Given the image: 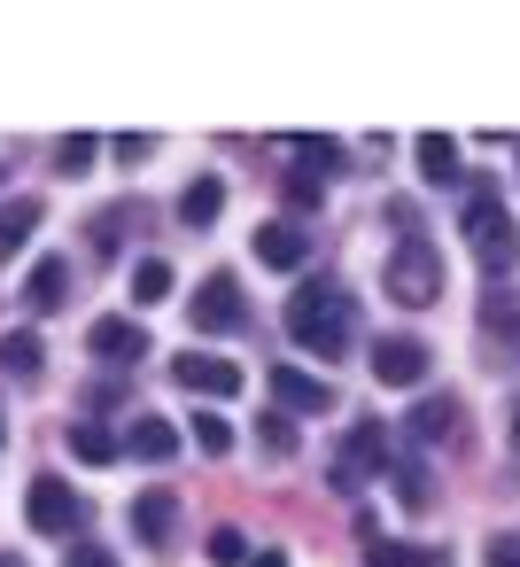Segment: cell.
<instances>
[{
  "instance_id": "1f68e13d",
  "label": "cell",
  "mask_w": 520,
  "mask_h": 567,
  "mask_svg": "<svg viewBox=\"0 0 520 567\" xmlns=\"http://www.w3.org/2000/svg\"><path fill=\"white\" fill-rule=\"evenodd\" d=\"M63 567H117V559H110L102 544H71V559H63Z\"/></svg>"
},
{
  "instance_id": "e0dca14e",
  "label": "cell",
  "mask_w": 520,
  "mask_h": 567,
  "mask_svg": "<svg viewBox=\"0 0 520 567\" xmlns=\"http://www.w3.org/2000/svg\"><path fill=\"white\" fill-rule=\"evenodd\" d=\"M40 365H48V342H40L32 327L0 334V373H17V381H40Z\"/></svg>"
},
{
  "instance_id": "4316f807",
  "label": "cell",
  "mask_w": 520,
  "mask_h": 567,
  "mask_svg": "<svg viewBox=\"0 0 520 567\" xmlns=\"http://www.w3.org/2000/svg\"><path fill=\"white\" fill-rule=\"evenodd\" d=\"M202 551H210L218 567H241V559H249V536H241V528H210V544H202Z\"/></svg>"
},
{
  "instance_id": "d6a6232c",
  "label": "cell",
  "mask_w": 520,
  "mask_h": 567,
  "mask_svg": "<svg viewBox=\"0 0 520 567\" xmlns=\"http://www.w3.org/2000/svg\"><path fill=\"white\" fill-rule=\"evenodd\" d=\"M148 148H156V141H148V133H125V141H117V164H141V156H148Z\"/></svg>"
},
{
  "instance_id": "f546056e",
  "label": "cell",
  "mask_w": 520,
  "mask_h": 567,
  "mask_svg": "<svg viewBox=\"0 0 520 567\" xmlns=\"http://www.w3.org/2000/svg\"><path fill=\"white\" fill-rule=\"evenodd\" d=\"M481 567H520V536H489V551H481Z\"/></svg>"
},
{
  "instance_id": "ffe728a7",
  "label": "cell",
  "mask_w": 520,
  "mask_h": 567,
  "mask_svg": "<svg viewBox=\"0 0 520 567\" xmlns=\"http://www.w3.org/2000/svg\"><path fill=\"white\" fill-rule=\"evenodd\" d=\"M450 427H458V404L450 396H419L412 404V443H443Z\"/></svg>"
},
{
  "instance_id": "8992f818",
  "label": "cell",
  "mask_w": 520,
  "mask_h": 567,
  "mask_svg": "<svg viewBox=\"0 0 520 567\" xmlns=\"http://www.w3.org/2000/svg\"><path fill=\"white\" fill-rule=\"evenodd\" d=\"M241 319H249L241 280H233V272H210V280L195 288V327H202V334H233Z\"/></svg>"
},
{
  "instance_id": "ac0fdd59",
  "label": "cell",
  "mask_w": 520,
  "mask_h": 567,
  "mask_svg": "<svg viewBox=\"0 0 520 567\" xmlns=\"http://www.w3.org/2000/svg\"><path fill=\"white\" fill-rule=\"evenodd\" d=\"M40 226V195H17V203H0V257H17Z\"/></svg>"
},
{
  "instance_id": "4dcf8cb0",
  "label": "cell",
  "mask_w": 520,
  "mask_h": 567,
  "mask_svg": "<svg viewBox=\"0 0 520 567\" xmlns=\"http://www.w3.org/2000/svg\"><path fill=\"white\" fill-rule=\"evenodd\" d=\"M264 443H272V451H295V427H288V412H272V420H264Z\"/></svg>"
},
{
  "instance_id": "2e32d148",
  "label": "cell",
  "mask_w": 520,
  "mask_h": 567,
  "mask_svg": "<svg viewBox=\"0 0 520 567\" xmlns=\"http://www.w3.org/2000/svg\"><path fill=\"white\" fill-rule=\"evenodd\" d=\"M365 567H450V551L443 544H388V536H373Z\"/></svg>"
},
{
  "instance_id": "52a82bcc",
  "label": "cell",
  "mask_w": 520,
  "mask_h": 567,
  "mask_svg": "<svg viewBox=\"0 0 520 567\" xmlns=\"http://www.w3.org/2000/svg\"><path fill=\"white\" fill-rule=\"evenodd\" d=\"M24 520H32L40 536H71V528H79V497H71V482L40 474V482L24 489Z\"/></svg>"
},
{
  "instance_id": "cb8c5ba5",
  "label": "cell",
  "mask_w": 520,
  "mask_h": 567,
  "mask_svg": "<svg viewBox=\"0 0 520 567\" xmlns=\"http://www.w3.org/2000/svg\"><path fill=\"white\" fill-rule=\"evenodd\" d=\"M280 195H288L295 210H319V203H326V172H319V164H295V172L280 179Z\"/></svg>"
},
{
  "instance_id": "603a6c76",
  "label": "cell",
  "mask_w": 520,
  "mask_h": 567,
  "mask_svg": "<svg viewBox=\"0 0 520 567\" xmlns=\"http://www.w3.org/2000/svg\"><path fill=\"white\" fill-rule=\"evenodd\" d=\"M133 303L148 311V303H171V265L164 257H141L133 265Z\"/></svg>"
},
{
  "instance_id": "277c9868",
  "label": "cell",
  "mask_w": 520,
  "mask_h": 567,
  "mask_svg": "<svg viewBox=\"0 0 520 567\" xmlns=\"http://www.w3.org/2000/svg\"><path fill=\"white\" fill-rule=\"evenodd\" d=\"M381 466H388V427H381V420H357V427L334 443V466H326V474H334V489H365Z\"/></svg>"
},
{
  "instance_id": "4fadbf2b",
  "label": "cell",
  "mask_w": 520,
  "mask_h": 567,
  "mask_svg": "<svg viewBox=\"0 0 520 567\" xmlns=\"http://www.w3.org/2000/svg\"><path fill=\"white\" fill-rule=\"evenodd\" d=\"M171 528H179V497H171V489L133 497V536H141V544H171Z\"/></svg>"
},
{
  "instance_id": "5bb4252c",
  "label": "cell",
  "mask_w": 520,
  "mask_h": 567,
  "mask_svg": "<svg viewBox=\"0 0 520 567\" xmlns=\"http://www.w3.org/2000/svg\"><path fill=\"white\" fill-rule=\"evenodd\" d=\"M481 334H489L505 358H520V296L489 288V296H481Z\"/></svg>"
},
{
  "instance_id": "ba28073f",
  "label": "cell",
  "mask_w": 520,
  "mask_h": 567,
  "mask_svg": "<svg viewBox=\"0 0 520 567\" xmlns=\"http://www.w3.org/2000/svg\"><path fill=\"white\" fill-rule=\"evenodd\" d=\"M272 404L280 412H334V381L326 373H303V365H272Z\"/></svg>"
},
{
  "instance_id": "836d02e7",
  "label": "cell",
  "mask_w": 520,
  "mask_h": 567,
  "mask_svg": "<svg viewBox=\"0 0 520 567\" xmlns=\"http://www.w3.org/2000/svg\"><path fill=\"white\" fill-rule=\"evenodd\" d=\"M249 567H288V551H257V559H249Z\"/></svg>"
},
{
  "instance_id": "30bf717a",
  "label": "cell",
  "mask_w": 520,
  "mask_h": 567,
  "mask_svg": "<svg viewBox=\"0 0 520 567\" xmlns=\"http://www.w3.org/2000/svg\"><path fill=\"white\" fill-rule=\"evenodd\" d=\"M303 257H311V234H303V226H288V218L257 226V265H272V272H295Z\"/></svg>"
},
{
  "instance_id": "d590c367",
  "label": "cell",
  "mask_w": 520,
  "mask_h": 567,
  "mask_svg": "<svg viewBox=\"0 0 520 567\" xmlns=\"http://www.w3.org/2000/svg\"><path fill=\"white\" fill-rule=\"evenodd\" d=\"M0 451H9V420H0Z\"/></svg>"
},
{
  "instance_id": "f1b7e54d",
  "label": "cell",
  "mask_w": 520,
  "mask_h": 567,
  "mask_svg": "<svg viewBox=\"0 0 520 567\" xmlns=\"http://www.w3.org/2000/svg\"><path fill=\"white\" fill-rule=\"evenodd\" d=\"M117 234H125V210H102V218H94V249L117 257Z\"/></svg>"
},
{
  "instance_id": "3957f363",
  "label": "cell",
  "mask_w": 520,
  "mask_h": 567,
  "mask_svg": "<svg viewBox=\"0 0 520 567\" xmlns=\"http://www.w3.org/2000/svg\"><path fill=\"white\" fill-rule=\"evenodd\" d=\"M381 296H396L404 311L443 303V257H435L419 234H404V241H396V257H388V272H381Z\"/></svg>"
},
{
  "instance_id": "7c38bea8",
  "label": "cell",
  "mask_w": 520,
  "mask_h": 567,
  "mask_svg": "<svg viewBox=\"0 0 520 567\" xmlns=\"http://www.w3.org/2000/svg\"><path fill=\"white\" fill-rule=\"evenodd\" d=\"M125 451H133V458H148V466H164V458L179 451V427H171L164 412H141V420L125 427Z\"/></svg>"
},
{
  "instance_id": "44dd1931",
  "label": "cell",
  "mask_w": 520,
  "mask_h": 567,
  "mask_svg": "<svg viewBox=\"0 0 520 567\" xmlns=\"http://www.w3.org/2000/svg\"><path fill=\"white\" fill-rule=\"evenodd\" d=\"M71 458H86V466H110V458H125V435H110V427L79 420V427H71Z\"/></svg>"
},
{
  "instance_id": "8fae6325",
  "label": "cell",
  "mask_w": 520,
  "mask_h": 567,
  "mask_svg": "<svg viewBox=\"0 0 520 567\" xmlns=\"http://www.w3.org/2000/svg\"><path fill=\"white\" fill-rule=\"evenodd\" d=\"M86 350H94V358H110V365H133V358H148V334H141L133 319H94Z\"/></svg>"
},
{
  "instance_id": "9a60e30c",
  "label": "cell",
  "mask_w": 520,
  "mask_h": 567,
  "mask_svg": "<svg viewBox=\"0 0 520 567\" xmlns=\"http://www.w3.org/2000/svg\"><path fill=\"white\" fill-rule=\"evenodd\" d=\"M63 288H71V257H40L32 280H24V303L32 311H63Z\"/></svg>"
},
{
  "instance_id": "7a4b0ae2",
  "label": "cell",
  "mask_w": 520,
  "mask_h": 567,
  "mask_svg": "<svg viewBox=\"0 0 520 567\" xmlns=\"http://www.w3.org/2000/svg\"><path fill=\"white\" fill-rule=\"evenodd\" d=\"M458 226H466V241H474V257H481V272H489V280L520 265V226H512V210H505L489 187H474V195H466V218H458Z\"/></svg>"
},
{
  "instance_id": "d6986e66",
  "label": "cell",
  "mask_w": 520,
  "mask_h": 567,
  "mask_svg": "<svg viewBox=\"0 0 520 567\" xmlns=\"http://www.w3.org/2000/svg\"><path fill=\"white\" fill-rule=\"evenodd\" d=\"M218 210H226V187H218V179H187V195H179V226H218Z\"/></svg>"
},
{
  "instance_id": "7402d4cb",
  "label": "cell",
  "mask_w": 520,
  "mask_h": 567,
  "mask_svg": "<svg viewBox=\"0 0 520 567\" xmlns=\"http://www.w3.org/2000/svg\"><path fill=\"white\" fill-rule=\"evenodd\" d=\"M412 156H419V172H427L435 187H443V179H458V141H443V133H419V148H412Z\"/></svg>"
},
{
  "instance_id": "8d00e7d4",
  "label": "cell",
  "mask_w": 520,
  "mask_h": 567,
  "mask_svg": "<svg viewBox=\"0 0 520 567\" xmlns=\"http://www.w3.org/2000/svg\"><path fill=\"white\" fill-rule=\"evenodd\" d=\"M0 567H24V559H9V551H0Z\"/></svg>"
},
{
  "instance_id": "83f0119b",
  "label": "cell",
  "mask_w": 520,
  "mask_h": 567,
  "mask_svg": "<svg viewBox=\"0 0 520 567\" xmlns=\"http://www.w3.org/2000/svg\"><path fill=\"white\" fill-rule=\"evenodd\" d=\"M86 164H94V133H71V141L55 148V172H71V179H79Z\"/></svg>"
},
{
  "instance_id": "9c48e42d",
  "label": "cell",
  "mask_w": 520,
  "mask_h": 567,
  "mask_svg": "<svg viewBox=\"0 0 520 567\" xmlns=\"http://www.w3.org/2000/svg\"><path fill=\"white\" fill-rule=\"evenodd\" d=\"M171 381L195 389V396H241L249 373H241L233 358H195V350H187V358H171Z\"/></svg>"
},
{
  "instance_id": "6da1fadb",
  "label": "cell",
  "mask_w": 520,
  "mask_h": 567,
  "mask_svg": "<svg viewBox=\"0 0 520 567\" xmlns=\"http://www.w3.org/2000/svg\"><path fill=\"white\" fill-rule=\"evenodd\" d=\"M350 334H357V303H350L342 288H326V280H303V288L288 296V342H295V350L342 358V350H350Z\"/></svg>"
},
{
  "instance_id": "d4e9b609",
  "label": "cell",
  "mask_w": 520,
  "mask_h": 567,
  "mask_svg": "<svg viewBox=\"0 0 520 567\" xmlns=\"http://www.w3.org/2000/svg\"><path fill=\"white\" fill-rule=\"evenodd\" d=\"M396 505H404V513H427V505H435V489H427V466H419V458H396Z\"/></svg>"
},
{
  "instance_id": "5b68a950",
  "label": "cell",
  "mask_w": 520,
  "mask_h": 567,
  "mask_svg": "<svg viewBox=\"0 0 520 567\" xmlns=\"http://www.w3.org/2000/svg\"><path fill=\"white\" fill-rule=\"evenodd\" d=\"M365 365H373L381 389H419V381H427V342H412V334H381Z\"/></svg>"
},
{
  "instance_id": "e575fe53",
  "label": "cell",
  "mask_w": 520,
  "mask_h": 567,
  "mask_svg": "<svg viewBox=\"0 0 520 567\" xmlns=\"http://www.w3.org/2000/svg\"><path fill=\"white\" fill-rule=\"evenodd\" d=\"M512 451H520V404H512Z\"/></svg>"
},
{
  "instance_id": "484cf974",
  "label": "cell",
  "mask_w": 520,
  "mask_h": 567,
  "mask_svg": "<svg viewBox=\"0 0 520 567\" xmlns=\"http://www.w3.org/2000/svg\"><path fill=\"white\" fill-rule=\"evenodd\" d=\"M195 443H202L210 458H226V451H233V427H226L218 412H195Z\"/></svg>"
}]
</instances>
